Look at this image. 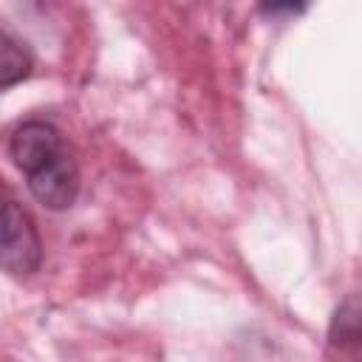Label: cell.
<instances>
[{
	"mask_svg": "<svg viewBox=\"0 0 362 362\" xmlns=\"http://www.w3.org/2000/svg\"><path fill=\"white\" fill-rule=\"evenodd\" d=\"M331 345L337 348H348L359 342V311H356V297L351 294L334 314L331 320V331H328Z\"/></svg>",
	"mask_w": 362,
	"mask_h": 362,
	"instance_id": "obj_4",
	"label": "cell"
},
{
	"mask_svg": "<svg viewBox=\"0 0 362 362\" xmlns=\"http://www.w3.org/2000/svg\"><path fill=\"white\" fill-rule=\"evenodd\" d=\"M8 156L25 175L28 192L51 212L74 206L79 195V167L57 124L25 119L8 136Z\"/></svg>",
	"mask_w": 362,
	"mask_h": 362,
	"instance_id": "obj_1",
	"label": "cell"
},
{
	"mask_svg": "<svg viewBox=\"0 0 362 362\" xmlns=\"http://www.w3.org/2000/svg\"><path fill=\"white\" fill-rule=\"evenodd\" d=\"M42 263V240L37 223L0 178V272L28 277Z\"/></svg>",
	"mask_w": 362,
	"mask_h": 362,
	"instance_id": "obj_2",
	"label": "cell"
},
{
	"mask_svg": "<svg viewBox=\"0 0 362 362\" xmlns=\"http://www.w3.org/2000/svg\"><path fill=\"white\" fill-rule=\"evenodd\" d=\"M34 71V54L23 40L0 28V90L28 79Z\"/></svg>",
	"mask_w": 362,
	"mask_h": 362,
	"instance_id": "obj_3",
	"label": "cell"
}]
</instances>
